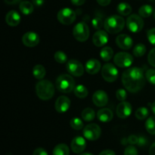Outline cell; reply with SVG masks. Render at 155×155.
Returning a JSON list of instances; mask_svg holds the SVG:
<instances>
[{"instance_id":"obj_7","label":"cell","mask_w":155,"mask_h":155,"mask_svg":"<svg viewBox=\"0 0 155 155\" xmlns=\"http://www.w3.org/2000/svg\"><path fill=\"white\" fill-rule=\"evenodd\" d=\"M127 27L132 33H139L143 29V19L140 15L136 14L131 15L127 20Z\"/></svg>"},{"instance_id":"obj_36","label":"cell","mask_w":155,"mask_h":155,"mask_svg":"<svg viewBox=\"0 0 155 155\" xmlns=\"http://www.w3.org/2000/svg\"><path fill=\"white\" fill-rule=\"evenodd\" d=\"M145 78L151 84L155 85V70L149 69L145 73Z\"/></svg>"},{"instance_id":"obj_49","label":"cell","mask_w":155,"mask_h":155,"mask_svg":"<svg viewBox=\"0 0 155 155\" xmlns=\"http://www.w3.org/2000/svg\"><path fill=\"white\" fill-rule=\"evenodd\" d=\"M149 155H155V142L151 145L149 148Z\"/></svg>"},{"instance_id":"obj_19","label":"cell","mask_w":155,"mask_h":155,"mask_svg":"<svg viewBox=\"0 0 155 155\" xmlns=\"http://www.w3.org/2000/svg\"><path fill=\"white\" fill-rule=\"evenodd\" d=\"M85 70L86 72L91 75L96 74L101 70V63L95 58H91L86 63Z\"/></svg>"},{"instance_id":"obj_31","label":"cell","mask_w":155,"mask_h":155,"mask_svg":"<svg viewBox=\"0 0 155 155\" xmlns=\"http://www.w3.org/2000/svg\"><path fill=\"white\" fill-rule=\"evenodd\" d=\"M145 129L151 135H155V117H150L145 121Z\"/></svg>"},{"instance_id":"obj_28","label":"cell","mask_w":155,"mask_h":155,"mask_svg":"<svg viewBox=\"0 0 155 155\" xmlns=\"http://www.w3.org/2000/svg\"><path fill=\"white\" fill-rule=\"evenodd\" d=\"M74 95L79 98H84L87 97L89 92H88L87 88L83 85H78L75 86L74 89Z\"/></svg>"},{"instance_id":"obj_42","label":"cell","mask_w":155,"mask_h":155,"mask_svg":"<svg viewBox=\"0 0 155 155\" xmlns=\"http://www.w3.org/2000/svg\"><path fill=\"white\" fill-rule=\"evenodd\" d=\"M138 139H139V136H136V135H130L128 137L129 144H130L132 145H137Z\"/></svg>"},{"instance_id":"obj_46","label":"cell","mask_w":155,"mask_h":155,"mask_svg":"<svg viewBox=\"0 0 155 155\" xmlns=\"http://www.w3.org/2000/svg\"><path fill=\"white\" fill-rule=\"evenodd\" d=\"M99 155H116V154L112 150H104V151H101Z\"/></svg>"},{"instance_id":"obj_4","label":"cell","mask_w":155,"mask_h":155,"mask_svg":"<svg viewBox=\"0 0 155 155\" xmlns=\"http://www.w3.org/2000/svg\"><path fill=\"white\" fill-rule=\"evenodd\" d=\"M56 89L62 93H70L75 88V81L72 76L69 74H61L55 82Z\"/></svg>"},{"instance_id":"obj_23","label":"cell","mask_w":155,"mask_h":155,"mask_svg":"<svg viewBox=\"0 0 155 155\" xmlns=\"http://www.w3.org/2000/svg\"><path fill=\"white\" fill-rule=\"evenodd\" d=\"M46 71L42 64L35 65L33 68V75L37 80H42L45 77Z\"/></svg>"},{"instance_id":"obj_13","label":"cell","mask_w":155,"mask_h":155,"mask_svg":"<svg viewBox=\"0 0 155 155\" xmlns=\"http://www.w3.org/2000/svg\"><path fill=\"white\" fill-rule=\"evenodd\" d=\"M39 36L35 32H27L22 36V42L25 46L33 48L36 46L39 42Z\"/></svg>"},{"instance_id":"obj_20","label":"cell","mask_w":155,"mask_h":155,"mask_svg":"<svg viewBox=\"0 0 155 155\" xmlns=\"http://www.w3.org/2000/svg\"><path fill=\"white\" fill-rule=\"evenodd\" d=\"M5 22L11 27H16L21 22V16L15 10H12L5 15Z\"/></svg>"},{"instance_id":"obj_9","label":"cell","mask_w":155,"mask_h":155,"mask_svg":"<svg viewBox=\"0 0 155 155\" xmlns=\"http://www.w3.org/2000/svg\"><path fill=\"white\" fill-rule=\"evenodd\" d=\"M133 57L130 53L121 51L115 54L114 57V62L117 66L125 68L131 66L133 63Z\"/></svg>"},{"instance_id":"obj_33","label":"cell","mask_w":155,"mask_h":155,"mask_svg":"<svg viewBox=\"0 0 155 155\" xmlns=\"http://www.w3.org/2000/svg\"><path fill=\"white\" fill-rule=\"evenodd\" d=\"M104 21L103 20V17L101 15H97V16H95L92 21V27L96 30H100L104 26Z\"/></svg>"},{"instance_id":"obj_3","label":"cell","mask_w":155,"mask_h":155,"mask_svg":"<svg viewBox=\"0 0 155 155\" xmlns=\"http://www.w3.org/2000/svg\"><path fill=\"white\" fill-rule=\"evenodd\" d=\"M36 93L40 99L47 101L54 95V86L51 81L42 80L36 85Z\"/></svg>"},{"instance_id":"obj_53","label":"cell","mask_w":155,"mask_h":155,"mask_svg":"<svg viewBox=\"0 0 155 155\" xmlns=\"http://www.w3.org/2000/svg\"><path fill=\"white\" fill-rule=\"evenodd\" d=\"M154 18H155V11H154Z\"/></svg>"},{"instance_id":"obj_21","label":"cell","mask_w":155,"mask_h":155,"mask_svg":"<svg viewBox=\"0 0 155 155\" xmlns=\"http://www.w3.org/2000/svg\"><path fill=\"white\" fill-rule=\"evenodd\" d=\"M97 117L98 120L102 123H108L112 120L114 117V114L112 110L109 108H101L97 113Z\"/></svg>"},{"instance_id":"obj_29","label":"cell","mask_w":155,"mask_h":155,"mask_svg":"<svg viewBox=\"0 0 155 155\" xmlns=\"http://www.w3.org/2000/svg\"><path fill=\"white\" fill-rule=\"evenodd\" d=\"M154 9L153 7L150 5H144L139 9V14L142 18H149L152 15Z\"/></svg>"},{"instance_id":"obj_11","label":"cell","mask_w":155,"mask_h":155,"mask_svg":"<svg viewBox=\"0 0 155 155\" xmlns=\"http://www.w3.org/2000/svg\"><path fill=\"white\" fill-rule=\"evenodd\" d=\"M66 69L74 77H81L84 74V67L82 63L76 59H71L67 62Z\"/></svg>"},{"instance_id":"obj_14","label":"cell","mask_w":155,"mask_h":155,"mask_svg":"<svg viewBox=\"0 0 155 155\" xmlns=\"http://www.w3.org/2000/svg\"><path fill=\"white\" fill-rule=\"evenodd\" d=\"M108 34L106 30H98L92 36V42L97 47H101L108 42Z\"/></svg>"},{"instance_id":"obj_27","label":"cell","mask_w":155,"mask_h":155,"mask_svg":"<svg viewBox=\"0 0 155 155\" xmlns=\"http://www.w3.org/2000/svg\"><path fill=\"white\" fill-rule=\"evenodd\" d=\"M70 149L65 144H58L53 149V155H69Z\"/></svg>"},{"instance_id":"obj_22","label":"cell","mask_w":155,"mask_h":155,"mask_svg":"<svg viewBox=\"0 0 155 155\" xmlns=\"http://www.w3.org/2000/svg\"><path fill=\"white\" fill-rule=\"evenodd\" d=\"M19 8L21 13L25 15H29L33 13V12L34 11V6L30 2L23 1L20 3Z\"/></svg>"},{"instance_id":"obj_52","label":"cell","mask_w":155,"mask_h":155,"mask_svg":"<svg viewBox=\"0 0 155 155\" xmlns=\"http://www.w3.org/2000/svg\"><path fill=\"white\" fill-rule=\"evenodd\" d=\"M80 155H93V154H91V153L86 152V153H82V154H80Z\"/></svg>"},{"instance_id":"obj_1","label":"cell","mask_w":155,"mask_h":155,"mask_svg":"<svg viewBox=\"0 0 155 155\" xmlns=\"http://www.w3.org/2000/svg\"><path fill=\"white\" fill-rule=\"evenodd\" d=\"M145 79L143 70L139 68H129L122 74L123 85L127 91L132 93H136L143 89Z\"/></svg>"},{"instance_id":"obj_32","label":"cell","mask_w":155,"mask_h":155,"mask_svg":"<svg viewBox=\"0 0 155 155\" xmlns=\"http://www.w3.org/2000/svg\"><path fill=\"white\" fill-rule=\"evenodd\" d=\"M133 54H134L136 57H142V56H143L144 54H145V52H146V47H145V45H144V44H137V45L134 47V48H133Z\"/></svg>"},{"instance_id":"obj_48","label":"cell","mask_w":155,"mask_h":155,"mask_svg":"<svg viewBox=\"0 0 155 155\" xmlns=\"http://www.w3.org/2000/svg\"><path fill=\"white\" fill-rule=\"evenodd\" d=\"M4 1L8 5H15L17 3L20 2L21 0H4Z\"/></svg>"},{"instance_id":"obj_35","label":"cell","mask_w":155,"mask_h":155,"mask_svg":"<svg viewBox=\"0 0 155 155\" xmlns=\"http://www.w3.org/2000/svg\"><path fill=\"white\" fill-rule=\"evenodd\" d=\"M70 125L74 130H80L83 128L84 124H83V120L81 119H80L79 117H74L71 119V122H70Z\"/></svg>"},{"instance_id":"obj_6","label":"cell","mask_w":155,"mask_h":155,"mask_svg":"<svg viewBox=\"0 0 155 155\" xmlns=\"http://www.w3.org/2000/svg\"><path fill=\"white\" fill-rule=\"evenodd\" d=\"M58 20L64 25H71L75 21L77 14L70 8H64L61 9L57 15Z\"/></svg>"},{"instance_id":"obj_8","label":"cell","mask_w":155,"mask_h":155,"mask_svg":"<svg viewBox=\"0 0 155 155\" xmlns=\"http://www.w3.org/2000/svg\"><path fill=\"white\" fill-rule=\"evenodd\" d=\"M118 75V70L113 64H105L101 68V76L103 79L108 83H113L117 80Z\"/></svg>"},{"instance_id":"obj_24","label":"cell","mask_w":155,"mask_h":155,"mask_svg":"<svg viewBox=\"0 0 155 155\" xmlns=\"http://www.w3.org/2000/svg\"><path fill=\"white\" fill-rule=\"evenodd\" d=\"M117 12L120 15H123V16H127V15L131 14L132 7L130 6V4H128V3L121 2L117 5Z\"/></svg>"},{"instance_id":"obj_38","label":"cell","mask_w":155,"mask_h":155,"mask_svg":"<svg viewBox=\"0 0 155 155\" xmlns=\"http://www.w3.org/2000/svg\"><path fill=\"white\" fill-rule=\"evenodd\" d=\"M147 38L151 44L153 45H155V27L151 28L148 30L147 32Z\"/></svg>"},{"instance_id":"obj_2","label":"cell","mask_w":155,"mask_h":155,"mask_svg":"<svg viewBox=\"0 0 155 155\" xmlns=\"http://www.w3.org/2000/svg\"><path fill=\"white\" fill-rule=\"evenodd\" d=\"M125 21L123 17L114 15L104 20V27L107 33L114 34L122 31L125 27Z\"/></svg>"},{"instance_id":"obj_25","label":"cell","mask_w":155,"mask_h":155,"mask_svg":"<svg viewBox=\"0 0 155 155\" xmlns=\"http://www.w3.org/2000/svg\"><path fill=\"white\" fill-rule=\"evenodd\" d=\"M114 51L110 47L105 46L101 48V52H100V57L104 61H108L113 58Z\"/></svg>"},{"instance_id":"obj_51","label":"cell","mask_w":155,"mask_h":155,"mask_svg":"<svg viewBox=\"0 0 155 155\" xmlns=\"http://www.w3.org/2000/svg\"><path fill=\"white\" fill-rule=\"evenodd\" d=\"M151 110H152V112L155 115V101L153 102V104H151Z\"/></svg>"},{"instance_id":"obj_30","label":"cell","mask_w":155,"mask_h":155,"mask_svg":"<svg viewBox=\"0 0 155 155\" xmlns=\"http://www.w3.org/2000/svg\"><path fill=\"white\" fill-rule=\"evenodd\" d=\"M135 115H136V117L139 120H145L149 115V110L147 107H140L136 110V113H135Z\"/></svg>"},{"instance_id":"obj_45","label":"cell","mask_w":155,"mask_h":155,"mask_svg":"<svg viewBox=\"0 0 155 155\" xmlns=\"http://www.w3.org/2000/svg\"><path fill=\"white\" fill-rule=\"evenodd\" d=\"M97 2L101 6H107L110 3L111 0H96Z\"/></svg>"},{"instance_id":"obj_41","label":"cell","mask_w":155,"mask_h":155,"mask_svg":"<svg viewBox=\"0 0 155 155\" xmlns=\"http://www.w3.org/2000/svg\"><path fill=\"white\" fill-rule=\"evenodd\" d=\"M148 144V139H147L146 137L143 136H139V139H138V142L137 145L139 147H143L147 145Z\"/></svg>"},{"instance_id":"obj_39","label":"cell","mask_w":155,"mask_h":155,"mask_svg":"<svg viewBox=\"0 0 155 155\" xmlns=\"http://www.w3.org/2000/svg\"><path fill=\"white\" fill-rule=\"evenodd\" d=\"M124 155H138V151L133 145H129L124 151Z\"/></svg>"},{"instance_id":"obj_16","label":"cell","mask_w":155,"mask_h":155,"mask_svg":"<svg viewBox=\"0 0 155 155\" xmlns=\"http://www.w3.org/2000/svg\"><path fill=\"white\" fill-rule=\"evenodd\" d=\"M116 43L119 48L124 50H128L133 47V39L127 34L118 35L116 38Z\"/></svg>"},{"instance_id":"obj_15","label":"cell","mask_w":155,"mask_h":155,"mask_svg":"<svg viewBox=\"0 0 155 155\" xmlns=\"http://www.w3.org/2000/svg\"><path fill=\"white\" fill-rule=\"evenodd\" d=\"M71 104V102L70 98L68 97L62 95V96L58 97L56 100L55 104H54V108L58 113L64 114L69 110Z\"/></svg>"},{"instance_id":"obj_43","label":"cell","mask_w":155,"mask_h":155,"mask_svg":"<svg viewBox=\"0 0 155 155\" xmlns=\"http://www.w3.org/2000/svg\"><path fill=\"white\" fill-rule=\"evenodd\" d=\"M33 155H48V153L44 148H38L33 151Z\"/></svg>"},{"instance_id":"obj_37","label":"cell","mask_w":155,"mask_h":155,"mask_svg":"<svg viewBox=\"0 0 155 155\" xmlns=\"http://www.w3.org/2000/svg\"><path fill=\"white\" fill-rule=\"evenodd\" d=\"M116 97L120 101H124L127 98V92L126 89H119L116 92Z\"/></svg>"},{"instance_id":"obj_17","label":"cell","mask_w":155,"mask_h":155,"mask_svg":"<svg viewBox=\"0 0 155 155\" xmlns=\"http://www.w3.org/2000/svg\"><path fill=\"white\" fill-rule=\"evenodd\" d=\"M86 147V142L82 136H76L71 141V148L73 152L75 154H80L83 152Z\"/></svg>"},{"instance_id":"obj_40","label":"cell","mask_w":155,"mask_h":155,"mask_svg":"<svg viewBox=\"0 0 155 155\" xmlns=\"http://www.w3.org/2000/svg\"><path fill=\"white\" fill-rule=\"evenodd\" d=\"M148 61L150 65L155 68V48H152L148 53Z\"/></svg>"},{"instance_id":"obj_10","label":"cell","mask_w":155,"mask_h":155,"mask_svg":"<svg viewBox=\"0 0 155 155\" xmlns=\"http://www.w3.org/2000/svg\"><path fill=\"white\" fill-rule=\"evenodd\" d=\"M101 130L96 124H88L83 129V136L89 141H95L101 136Z\"/></svg>"},{"instance_id":"obj_44","label":"cell","mask_w":155,"mask_h":155,"mask_svg":"<svg viewBox=\"0 0 155 155\" xmlns=\"http://www.w3.org/2000/svg\"><path fill=\"white\" fill-rule=\"evenodd\" d=\"M71 2L73 5H74L80 6L83 5L84 4L86 0H71Z\"/></svg>"},{"instance_id":"obj_34","label":"cell","mask_w":155,"mask_h":155,"mask_svg":"<svg viewBox=\"0 0 155 155\" xmlns=\"http://www.w3.org/2000/svg\"><path fill=\"white\" fill-rule=\"evenodd\" d=\"M54 58L55 61L59 64H64L68 61V55L65 54V52L62 51H57L54 54Z\"/></svg>"},{"instance_id":"obj_47","label":"cell","mask_w":155,"mask_h":155,"mask_svg":"<svg viewBox=\"0 0 155 155\" xmlns=\"http://www.w3.org/2000/svg\"><path fill=\"white\" fill-rule=\"evenodd\" d=\"M33 4L37 7H40L44 4V0H32Z\"/></svg>"},{"instance_id":"obj_5","label":"cell","mask_w":155,"mask_h":155,"mask_svg":"<svg viewBox=\"0 0 155 155\" xmlns=\"http://www.w3.org/2000/svg\"><path fill=\"white\" fill-rule=\"evenodd\" d=\"M73 35L79 42H86L89 37V26L85 22L78 23L73 29Z\"/></svg>"},{"instance_id":"obj_12","label":"cell","mask_w":155,"mask_h":155,"mask_svg":"<svg viewBox=\"0 0 155 155\" xmlns=\"http://www.w3.org/2000/svg\"><path fill=\"white\" fill-rule=\"evenodd\" d=\"M133 111V107L131 104L127 101H121L117 105L116 109V113L118 117L121 119H126L131 115Z\"/></svg>"},{"instance_id":"obj_18","label":"cell","mask_w":155,"mask_h":155,"mask_svg":"<svg viewBox=\"0 0 155 155\" xmlns=\"http://www.w3.org/2000/svg\"><path fill=\"white\" fill-rule=\"evenodd\" d=\"M92 101L97 107H104L108 103L107 94L103 90H98L92 95Z\"/></svg>"},{"instance_id":"obj_26","label":"cell","mask_w":155,"mask_h":155,"mask_svg":"<svg viewBox=\"0 0 155 155\" xmlns=\"http://www.w3.org/2000/svg\"><path fill=\"white\" fill-rule=\"evenodd\" d=\"M81 116L83 120L86 121V122H90V121H92L95 119V112L92 108L87 107V108H85L82 111Z\"/></svg>"},{"instance_id":"obj_50","label":"cell","mask_w":155,"mask_h":155,"mask_svg":"<svg viewBox=\"0 0 155 155\" xmlns=\"http://www.w3.org/2000/svg\"><path fill=\"white\" fill-rule=\"evenodd\" d=\"M121 143L123 144V145H127V143H129L128 142V139H127V138H124V139H122V141H121Z\"/></svg>"}]
</instances>
